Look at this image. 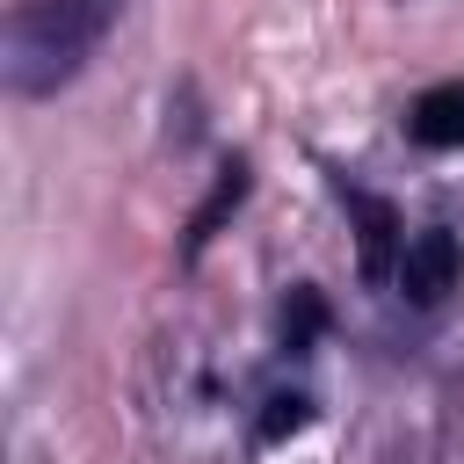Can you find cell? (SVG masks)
<instances>
[{"instance_id": "5", "label": "cell", "mask_w": 464, "mask_h": 464, "mask_svg": "<svg viewBox=\"0 0 464 464\" xmlns=\"http://www.w3.org/2000/svg\"><path fill=\"white\" fill-rule=\"evenodd\" d=\"M239 196H246V160H232L225 174H218V188L203 196V210L188 218V239H181V254H203L210 246V232L225 225V210H239Z\"/></svg>"}, {"instance_id": "6", "label": "cell", "mask_w": 464, "mask_h": 464, "mask_svg": "<svg viewBox=\"0 0 464 464\" xmlns=\"http://www.w3.org/2000/svg\"><path fill=\"white\" fill-rule=\"evenodd\" d=\"M319 326H326V304H319V290H312V283H297V290H290V304H283V341H290V348H304Z\"/></svg>"}, {"instance_id": "4", "label": "cell", "mask_w": 464, "mask_h": 464, "mask_svg": "<svg viewBox=\"0 0 464 464\" xmlns=\"http://www.w3.org/2000/svg\"><path fill=\"white\" fill-rule=\"evenodd\" d=\"M406 138L428 145V152L464 145V80H435V87H420L413 109H406Z\"/></svg>"}, {"instance_id": "2", "label": "cell", "mask_w": 464, "mask_h": 464, "mask_svg": "<svg viewBox=\"0 0 464 464\" xmlns=\"http://www.w3.org/2000/svg\"><path fill=\"white\" fill-rule=\"evenodd\" d=\"M457 283H464V246H457L442 225L413 232V239H406V254H399V290H406L413 304H442Z\"/></svg>"}, {"instance_id": "3", "label": "cell", "mask_w": 464, "mask_h": 464, "mask_svg": "<svg viewBox=\"0 0 464 464\" xmlns=\"http://www.w3.org/2000/svg\"><path fill=\"white\" fill-rule=\"evenodd\" d=\"M341 196H348V210H355V225H362V276L370 283H384V276H399V210L384 203V196H370V188H348L341 181Z\"/></svg>"}, {"instance_id": "1", "label": "cell", "mask_w": 464, "mask_h": 464, "mask_svg": "<svg viewBox=\"0 0 464 464\" xmlns=\"http://www.w3.org/2000/svg\"><path fill=\"white\" fill-rule=\"evenodd\" d=\"M123 0H14L7 7V29H0V80L14 102H44L58 94L87 58L94 44L109 36Z\"/></svg>"}, {"instance_id": "7", "label": "cell", "mask_w": 464, "mask_h": 464, "mask_svg": "<svg viewBox=\"0 0 464 464\" xmlns=\"http://www.w3.org/2000/svg\"><path fill=\"white\" fill-rule=\"evenodd\" d=\"M290 428H304V399H268V413H261V442H283Z\"/></svg>"}]
</instances>
